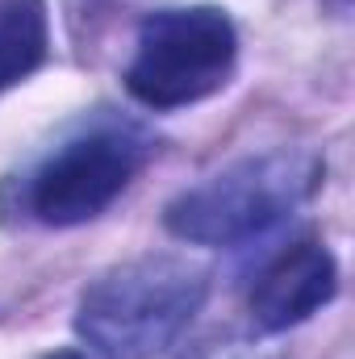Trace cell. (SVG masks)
I'll list each match as a JSON object with an SVG mask.
<instances>
[{
	"mask_svg": "<svg viewBox=\"0 0 355 359\" xmlns=\"http://www.w3.org/2000/svg\"><path fill=\"white\" fill-rule=\"evenodd\" d=\"M209 297V271L188 255H138L100 271L76 301V334L100 359L163 355Z\"/></svg>",
	"mask_w": 355,
	"mask_h": 359,
	"instance_id": "cell-1",
	"label": "cell"
},
{
	"mask_svg": "<svg viewBox=\"0 0 355 359\" xmlns=\"http://www.w3.org/2000/svg\"><path fill=\"white\" fill-rule=\"evenodd\" d=\"M326 176V163L305 147H272L243 155L201 184L184 188L163 209L168 234L192 247H234L293 217Z\"/></svg>",
	"mask_w": 355,
	"mask_h": 359,
	"instance_id": "cell-2",
	"label": "cell"
},
{
	"mask_svg": "<svg viewBox=\"0 0 355 359\" xmlns=\"http://www.w3.org/2000/svg\"><path fill=\"white\" fill-rule=\"evenodd\" d=\"M239 63V29L217 4H180L159 8L138 25L134 55L126 67V92L155 109L172 113L222 92Z\"/></svg>",
	"mask_w": 355,
	"mask_h": 359,
	"instance_id": "cell-3",
	"label": "cell"
},
{
	"mask_svg": "<svg viewBox=\"0 0 355 359\" xmlns=\"http://www.w3.org/2000/svg\"><path fill=\"white\" fill-rule=\"evenodd\" d=\"M151 155V138L130 121H96L63 138L25 180V213L51 230L100 217Z\"/></svg>",
	"mask_w": 355,
	"mask_h": 359,
	"instance_id": "cell-4",
	"label": "cell"
},
{
	"mask_svg": "<svg viewBox=\"0 0 355 359\" xmlns=\"http://www.w3.org/2000/svg\"><path fill=\"white\" fill-rule=\"evenodd\" d=\"M339 292V264L326 243L297 238L272 255L251 284V322L264 334H284L326 309Z\"/></svg>",
	"mask_w": 355,
	"mask_h": 359,
	"instance_id": "cell-5",
	"label": "cell"
},
{
	"mask_svg": "<svg viewBox=\"0 0 355 359\" xmlns=\"http://www.w3.org/2000/svg\"><path fill=\"white\" fill-rule=\"evenodd\" d=\"M51 50L46 0H0V92L29 80Z\"/></svg>",
	"mask_w": 355,
	"mask_h": 359,
	"instance_id": "cell-6",
	"label": "cell"
},
{
	"mask_svg": "<svg viewBox=\"0 0 355 359\" xmlns=\"http://www.w3.org/2000/svg\"><path fill=\"white\" fill-rule=\"evenodd\" d=\"M46 359H88V355H80V351H55V355H46Z\"/></svg>",
	"mask_w": 355,
	"mask_h": 359,
	"instance_id": "cell-7",
	"label": "cell"
}]
</instances>
